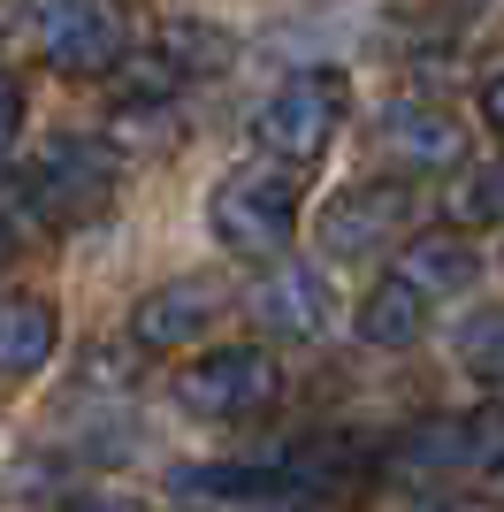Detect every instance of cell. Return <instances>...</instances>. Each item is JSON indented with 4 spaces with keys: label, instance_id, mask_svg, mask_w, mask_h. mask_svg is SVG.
Listing matches in <instances>:
<instances>
[{
    "label": "cell",
    "instance_id": "obj_1",
    "mask_svg": "<svg viewBox=\"0 0 504 512\" xmlns=\"http://www.w3.org/2000/svg\"><path fill=\"white\" fill-rule=\"evenodd\" d=\"M344 115H352V85H344V69H298V77H283V85L260 100V115H252V138H260V153L268 161H321L329 153V138L344 130Z\"/></svg>",
    "mask_w": 504,
    "mask_h": 512
},
{
    "label": "cell",
    "instance_id": "obj_2",
    "mask_svg": "<svg viewBox=\"0 0 504 512\" xmlns=\"http://www.w3.org/2000/svg\"><path fill=\"white\" fill-rule=\"evenodd\" d=\"M207 230H214V245L237 253V260H275V253H291L298 199L275 169H230L207 199Z\"/></svg>",
    "mask_w": 504,
    "mask_h": 512
},
{
    "label": "cell",
    "instance_id": "obj_3",
    "mask_svg": "<svg viewBox=\"0 0 504 512\" xmlns=\"http://www.w3.org/2000/svg\"><path fill=\"white\" fill-rule=\"evenodd\" d=\"M413 214H420L413 176H375V184H344V192L321 207L314 237H321V253H336V260L390 253V245L413 237Z\"/></svg>",
    "mask_w": 504,
    "mask_h": 512
},
{
    "label": "cell",
    "instance_id": "obj_4",
    "mask_svg": "<svg viewBox=\"0 0 504 512\" xmlns=\"http://www.w3.org/2000/svg\"><path fill=\"white\" fill-rule=\"evenodd\" d=\"M275 390H283V375L260 344H214L176 375V406L199 421H252L275 406Z\"/></svg>",
    "mask_w": 504,
    "mask_h": 512
},
{
    "label": "cell",
    "instance_id": "obj_5",
    "mask_svg": "<svg viewBox=\"0 0 504 512\" xmlns=\"http://www.w3.org/2000/svg\"><path fill=\"white\" fill-rule=\"evenodd\" d=\"M39 54L62 77H115L130 54V23L115 0H46L39 8Z\"/></svg>",
    "mask_w": 504,
    "mask_h": 512
},
{
    "label": "cell",
    "instance_id": "obj_6",
    "mask_svg": "<svg viewBox=\"0 0 504 512\" xmlns=\"http://www.w3.org/2000/svg\"><path fill=\"white\" fill-rule=\"evenodd\" d=\"M405 467L420 474H497L504 467V406H482V413H459V421H428L398 444Z\"/></svg>",
    "mask_w": 504,
    "mask_h": 512
},
{
    "label": "cell",
    "instance_id": "obj_7",
    "mask_svg": "<svg viewBox=\"0 0 504 512\" xmlns=\"http://www.w3.org/2000/svg\"><path fill=\"white\" fill-rule=\"evenodd\" d=\"M252 321L260 329H275V337H298V344H314L321 329H329L336 299H329V276H321L314 260H268V276L252 283Z\"/></svg>",
    "mask_w": 504,
    "mask_h": 512
},
{
    "label": "cell",
    "instance_id": "obj_8",
    "mask_svg": "<svg viewBox=\"0 0 504 512\" xmlns=\"http://www.w3.org/2000/svg\"><path fill=\"white\" fill-rule=\"evenodd\" d=\"M222 306H230V291H222L214 276H176V283H161V291H146V299L130 306V344L176 352V344H191Z\"/></svg>",
    "mask_w": 504,
    "mask_h": 512
},
{
    "label": "cell",
    "instance_id": "obj_9",
    "mask_svg": "<svg viewBox=\"0 0 504 512\" xmlns=\"http://www.w3.org/2000/svg\"><path fill=\"white\" fill-rule=\"evenodd\" d=\"M382 153L398 161L405 176H443V169H459L466 161V130L459 115H443V107L428 100H398V107H382Z\"/></svg>",
    "mask_w": 504,
    "mask_h": 512
},
{
    "label": "cell",
    "instance_id": "obj_10",
    "mask_svg": "<svg viewBox=\"0 0 504 512\" xmlns=\"http://www.w3.org/2000/svg\"><path fill=\"white\" fill-rule=\"evenodd\" d=\"M39 184H46V207H100L115 192V153L92 146V138H54L39 161Z\"/></svg>",
    "mask_w": 504,
    "mask_h": 512
},
{
    "label": "cell",
    "instance_id": "obj_11",
    "mask_svg": "<svg viewBox=\"0 0 504 512\" xmlns=\"http://www.w3.org/2000/svg\"><path fill=\"white\" fill-rule=\"evenodd\" d=\"M352 321H359V344H375V352H405V344H420V329H428V291L390 268V276L359 299Z\"/></svg>",
    "mask_w": 504,
    "mask_h": 512
},
{
    "label": "cell",
    "instance_id": "obj_12",
    "mask_svg": "<svg viewBox=\"0 0 504 512\" xmlns=\"http://www.w3.org/2000/svg\"><path fill=\"white\" fill-rule=\"evenodd\" d=\"M398 276L420 283L428 299H443V291H466V283L482 276V253H474L459 230H420V237L398 245Z\"/></svg>",
    "mask_w": 504,
    "mask_h": 512
},
{
    "label": "cell",
    "instance_id": "obj_13",
    "mask_svg": "<svg viewBox=\"0 0 504 512\" xmlns=\"http://www.w3.org/2000/svg\"><path fill=\"white\" fill-rule=\"evenodd\" d=\"M54 344H62V321L46 299H0V375L16 383V375H39L54 360Z\"/></svg>",
    "mask_w": 504,
    "mask_h": 512
},
{
    "label": "cell",
    "instance_id": "obj_14",
    "mask_svg": "<svg viewBox=\"0 0 504 512\" xmlns=\"http://www.w3.org/2000/svg\"><path fill=\"white\" fill-rule=\"evenodd\" d=\"M168 490L176 497H207V505H260V497L291 490V474L283 467H184Z\"/></svg>",
    "mask_w": 504,
    "mask_h": 512
},
{
    "label": "cell",
    "instance_id": "obj_15",
    "mask_svg": "<svg viewBox=\"0 0 504 512\" xmlns=\"http://www.w3.org/2000/svg\"><path fill=\"white\" fill-rule=\"evenodd\" d=\"M153 54H161L176 77H207V69L230 62V39H222V31H207V23H168Z\"/></svg>",
    "mask_w": 504,
    "mask_h": 512
},
{
    "label": "cell",
    "instance_id": "obj_16",
    "mask_svg": "<svg viewBox=\"0 0 504 512\" xmlns=\"http://www.w3.org/2000/svg\"><path fill=\"white\" fill-rule=\"evenodd\" d=\"M459 360L466 375H482V383H504V314H474L459 329Z\"/></svg>",
    "mask_w": 504,
    "mask_h": 512
},
{
    "label": "cell",
    "instance_id": "obj_17",
    "mask_svg": "<svg viewBox=\"0 0 504 512\" xmlns=\"http://www.w3.org/2000/svg\"><path fill=\"white\" fill-rule=\"evenodd\" d=\"M451 214H459V222H504V161L474 176V184L451 199Z\"/></svg>",
    "mask_w": 504,
    "mask_h": 512
},
{
    "label": "cell",
    "instance_id": "obj_18",
    "mask_svg": "<svg viewBox=\"0 0 504 512\" xmlns=\"http://www.w3.org/2000/svg\"><path fill=\"white\" fill-rule=\"evenodd\" d=\"M16 130H23V85L0 69V153L16 146Z\"/></svg>",
    "mask_w": 504,
    "mask_h": 512
},
{
    "label": "cell",
    "instance_id": "obj_19",
    "mask_svg": "<svg viewBox=\"0 0 504 512\" xmlns=\"http://www.w3.org/2000/svg\"><path fill=\"white\" fill-rule=\"evenodd\" d=\"M69 512H146V497H130V490H84V497H69Z\"/></svg>",
    "mask_w": 504,
    "mask_h": 512
},
{
    "label": "cell",
    "instance_id": "obj_20",
    "mask_svg": "<svg viewBox=\"0 0 504 512\" xmlns=\"http://www.w3.org/2000/svg\"><path fill=\"white\" fill-rule=\"evenodd\" d=\"M482 123H489V130L504 138V62H497V69L482 77Z\"/></svg>",
    "mask_w": 504,
    "mask_h": 512
},
{
    "label": "cell",
    "instance_id": "obj_21",
    "mask_svg": "<svg viewBox=\"0 0 504 512\" xmlns=\"http://www.w3.org/2000/svg\"><path fill=\"white\" fill-rule=\"evenodd\" d=\"M420 512H482L474 497H420Z\"/></svg>",
    "mask_w": 504,
    "mask_h": 512
},
{
    "label": "cell",
    "instance_id": "obj_22",
    "mask_svg": "<svg viewBox=\"0 0 504 512\" xmlns=\"http://www.w3.org/2000/svg\"><path fill=\"white\" fill-rule=\"evenodd\" d=\"M489 482H497V497H504V467H497V474H489Z\"/></svg>",
    "mask_w": 504,
    "mask_h": 512
},
{
    "label": "cell",
    "instance_id": "obj_23",
    "mask_svg": "<svg viewBox=\"0 0 504 512\" xmlns=\"http://www.w3.org/2000/svg\"><path fill=\"white\" fill-rule=\"evenodd\" d=\"M0 260H8V237H0Z\"/></svg>",
    "mask_w": 504,
    "mask_h": 512
}]
</instances>
